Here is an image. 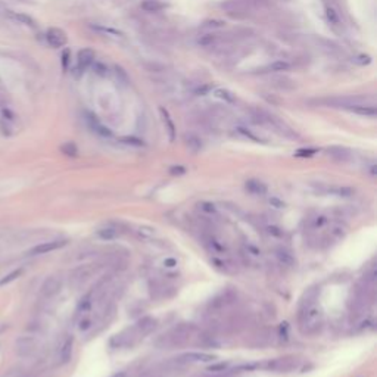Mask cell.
Returning a JSON list of instances; mask_svg holds the SVG:
<instances>
[{
  "mask_svg": "<svg viewBox=\"0 0 377 377\" xmlns=\"http://www.w3.org/2000/svg\"><path fill=\"white\" fill-rule=\"evenodd\" d=\"M245 188L252 194H258V196L267 194V186L262 182H259V180H248Z\"/></svg>",
  "mask_w": 377,
  "mask_h": 377,
  "instance_id": "cell-14",
  "label": "cell"
},
{
  "mask_svg": "<svg viewBox=\"0 0 377 377\" xmlns=\"http://www.w3.org/2000/svg\"><path fill=\"white\" fill-rule=\"evenodd\" d=\"M185 140H186V144H188V149L193 150V152H197L200 149V146H202L200 139L197 136H194V134H186Z\"/></svg>",
  "mask_w": 377,
  "mask_h": 377,
  "instance_id": "cell-22",
  "label": "cell"
},
{
  "mask_svg": "<svg viewBox=\"0 0 377 377\" xmlns=\"http://www.w3.org/2000/svg\"><path fill=\"white\" fill-rule=\"evenodd\" d=\"M66 243H68V240H65V239H55V240L43 242V243L34 246L33 249H30L28 253H30V255H43V253H49V252L61 249Z\"/></svg>",
  "mask_w": 377,
  "mask_h": 377,
  "instance_id": "cell-6",
  "label": "cell"
},
{
  "mask_svg": "<svg viewBox=\"0 0 377 377\" xmlns=\"http://www.w3.org/2000/svg\"><path fill=\"white\" fill-rule=\"evenodd\" d=\"M9 16L15 21H18L19 24H24L27 27H31V28H36L37 24L36 21L30 16V15H25V13H18V12H9Z\"/></svg>",
  "mask_w": 377,
  "mask_h": 377,
  "instance_id": "cell-18",
  "label": "cell"
},
{
  "mask_svg": "<svg viewBox=\"0 0 377 377\" xmlns=\"http://www.w3.org/2000/svg\"><path fill=\"white\" fill-rule=\"evenodd\" d=\"M97 236H99L100 239H103V240H112V239H115V237L118 236V233H117V230H115V229L108 227V229H102V230H99V232H97Z\"/></svg>",
  "mask_w": 377,
  "mask_h": 377,
  "instance_id": "cell-23",
  "label": "cell"
},
{
  "mask_svg": "<svg viewBox=\"0 0 377 377\" xmlns=\"http://www.w3.org/2000/svg\"><path fill=\"white\" fill-rule=\"evenodd\" d=\"M237 131H239L240 134H243L245 137H248V139H251V140H253V141H256V143H264V140H262L261 137L255 136L251 130H248V128H245V127H239V128H237Z\"/></svg>",
  "mask_w": 377,
  "mask_h": 377,
  "instance_id": "cell-26",
  "label": "cell"
},
{
  "mask_svg": "<svg viewBox=\"0 0 377 377\" xmlns=\"http://www.w3.org/2000/svg\"><path fill=\"white\" fill-rule=\"evenodd\" d=\"M69 55H71V52L66 49L65 52L62 53V66H63V69H66L68 68V63H69Z\"/></svg>",
  "mask_w": 377,
  "mask_h": 377,
  "instance_id": "cell-33",
  "label": "cell"
},
{
  "mask_svg": "<svg viewBox=\"0 0 377 377\" xmlns=\"http://www.w3.org/2000/svg\"><path fill=\"white\" fill-rule=\"evenodd\" d=\"M90 28L99 34H106L108 37H114V39H120V37H124V34L118 30H114V28H109V27H105L102 24H90Z\"/></svg>",
  "mask_w": 377,
  "mask_h": 377,
  "instance_id": "cell-11",
  "label": "cell"
},
{
  "mask_svg": "<svg viewBox=\"0 0 377 377\" xmlns=\"http://www.w3.org/2000/svg\"><path fill=\"white\" fill-rule=\"evenodd\" d=\"M159 112H161V117H162L164 124H165L167 130H168L170 140L173 141L174 137H176V126H174V123H173V120H171V117H170V114H168V111H167L165 108H159Z\"/></svg>",
  "mask_w": 377,
  "mask_h": 377,
  "instance_id": "cell-15",
  "label": "cell"
},
{
  "mask_svg": "<svg viewBox=\"0 0 377 377\" xmlns=\"http://www.w3.org/2000/svg\"><path fill=\"white\" fill-rule=\"evenodd\" d=\"M140 7L144 12L155 13V12H161L162 9H165V3L162 0H143L140 3Z\"/></svg>",
  "mask_w": 377,
  "mask_h": 377,
  "instance_id": "cell-12",
  "label": "cell"
},
{
  "mask_svg": "<svg viewBox=\"0 0 377 377\" xmlns=\"http://www.w3.org/2000/svg\"><path fill=\"white\" fill-rule=\"evenodd\" d=\"M94 71H96V74H99V75H108V68H105L102 63H96Z\"/></svg>",
  "mask_w": 377,
  "mask_h": 377,
  "instance_id": "cell-32",
  "label": "cell"
},
{
  "mask_svg": "<svg viewBox=\"0 0 377 377\" xmlns=\"http://www.w3.org/2000/svg\"><path fill=\"white\" fill-rule=\"evenodd\" d=\"M21 274H22V270H21V268H19V270H15V271H12L10 274H7L4 279H1V280H0V286H4V284H7V283L13 282V280H15V279H18Z\"/></svg>",
  "mask_w": 377,
  "mask_h": 377,
  "instance_id": "cell-27",
  "label": "cell"
},
{
  "mask_svg": "<svg viewBox=\"0 0 377 377\" xmlns=\"http://www.w3.org/2000/svg\"><path fill=\"white\" fill-rule=\"evenodd\" d=\"M217 36L215 34H205L202 39H199V45H202V46H211V45H214L215 42H217Z\"/></svg>",
  "mask_w": 377,
  "mask_h": 377,
  "instance_id": "cell-29",
  "label": "cell"
},
{
  "mask_svg": "<svg viewBox=\"0 0 377 377\" xmlns=\"http://www.w3.org/2000/svg\"><path fill=\"white\" fill-rule=\"evenodd\" d=\"M126 143H128V144H136V146H140V144H143L140 140H136V139H133V137H127V139H123Z\"/></svg>",
  "mask_w": 377,
  "mask_h": 377,
  "instance_id": "cell-34",
  "label": "cell"
},
{
  "mask_svg": "<svg viewBox=\"0 0 377 377\" xmlns=\"http://www.w3.org/2000/svg\"><path fill=\"white\" fill-rule=\"evenodd\" d=\"M170 171H171V174H185L186 173V170L183 167H173Z\"/></svg>",
  "mask_w": 377,
  "mask_h": 377,
  "instance_id": "cell-35",
  "label": "cell"
},
{
  "mask_svg": "<svg viewBox=\"0 0 377 377\" xmlns=\"http://www.w3.org/2000/svg\"><path fill=\"white\" fill-rule=\"evenodd\" d=\"M299 321H301V327L304 333L308 334H314L320 330V327L323 326V314L321 310L317 308L314 304L302 307L301 308V315H299Z\"/></svg>",
  "mask_w": 377,
  "mask_h": 377,
  "instance_id": "cell-1",
  "label": "cell"
},
{
  "mask_svg": "<svg viewBox=\"0 0 377 377\" xmlns=\"http://www.w3.org/2000/svg\"><path fill=\"white\" fill-rule=\"evenodd\" d=\"M61 289H62V279L58 276H50L45 280L40 293L43 299H52L61 292Z\"/></svg>",
  "mask_w": 377,
  "mask_h": 377,
  "instance_id": "cell-4",
  "label": "cell"
},
{
  "mask_svg": "<svg viewBox=\"0 0 377 377\" xmlns=\"http://www.w3.org/2000/svg\"><path fill=\"white\" fill-rule=\"evenodd\" d=\"M46 42L49 43V46H52L55 49H59V47H63L66 45L68 37H66L63 30L52 27L46 31Z\"/></svg>",
  "mask_w": 377,
  "mask_h": 377,
  "instance_id": "cell-5",
  "label": "cell"
},
{
  "mask_svg": "<svg viewBox=\"0 0 377 377\" xmlns=\"http://www.w3.org/2000/svg\"><path fill=\"white\" fill-rule=\"evenodd\" d=\"M317 152H318V150H317V149H313V147L299 149V150L295 152V156H298V158H311V156H314Z\"/></svg>",
  "mask_w": 377,
  "mask_h": 377,
  "instance_id": "cell-28",
  "label": "cell"
},
{
  "mask_svg": "<svg viewBox=\"0 0 377 377\" xmlns=\"http://www.w3.org/2000/svg\"><path fill=\"white\" fill-rule=\"evenodd\" d=\"M276 256H277V259H279L283 265H293V262H295L293 255H292L290 252L284 251V249H277V251H276Z\"/></svg>",
  "mask_w": 377,
  "mask_h": 377,
  "instance_id": "cell-21",
  "label": "cell"
},
{
  "mask_svg": "<svg viewBox=\"0 0 377 377\" xmlns=\"http://www.w3.org/2000/svg\"><path fill=\"white\" fill-rule=\"evenodd\" d=\"M86 121H87L89 127H90L94 133H97L99 136H102V137H112L111 130H109L108 127L103 126V124L97 120V117H96V115H93V114L87 112V114H86Z\"/></svg>",
  "mask_w": 377,
  "mask_h": 377,
  "instance_id": "cell-8",
  "label": "cell"
},
{
  "mask_svg": "<svg viewBox=\"0 0 377 377\" xmlns=\"http://www.w3.org/2000/svg\"><path fill=\"white\" fill-rule=\"evenodd\" d=\"M94 59H96V55H94V50L86 47V49H81L77 55V68L80 72H84L89 66H92L94 63Z\"/></svg>",
  "mask_w": 377,
  "mask_h": 377,
  "instance_id": "cell-7",
  "label": "cell"
},
{
  "mask_svg": "<svg viewBox=\"0 0 377 377\" xmlns=\"http://www.w3.org/2000/svg\"><path fill=\"white\" fill-rule=\"evenodd\" d=\"M351 112L357 114V115H363V117H376L377 114V108L373 105V103H357V105H352L348 108Z\"/></svg>",
  "mask_w": 377,
  "mask_h": 377,
  "instance_id": "cell-9",
  "label": "cell"
},
{
  "mask_svg": "<svg viewBox=\"0 0 377 377\" xmlns=\"http://www.w3.org/2000/svg\"><path fill=\"white\" fill-rule=\"evenodd\" d=\"M214 94H215L218 99H221V100H224V102H227V103L236 102L235 93L230 92V90H227V89H215V90H214Z\"/></svg>",
  "mask_w": 377,
  "mask_h": 377,
  "instance_id": "cell-19",
  "label": "cell"
},
{
  "mask_svg": "<svg viewBox=\"0 0 377 377\" xmlns=\"http://www.w3.org/2000/svg\"><path fill=\"white\" fill-rule=\"evenodd\" d=\"M326 16H327V21L331 24V25H339L340 24V19H339V15L337 12L333 9V7H326Z\"/></svg>",
  "mask_w": 377,
  "mask_h": 377,
  "instance_id": "cell-25",
  "label": "cell"
},
{
  "mask_svg": "<svg viewBox=\"0 0 377 377\" xmlns=\"http://www.w3.org/2000/svg\"><path fill=\"white\" fill-rule=\"evenodd\" d=\"M167 267H174V265H177V261L176 259H173V258H170V259H165V262H164Z\"/></svg>",
  "mask_w": 377,
  "mask_h": 377,
  "instance_id": "cell-37",
  "label": "cell"
},
{
  "mask_svg": "<svg viewBox=\"0 0 377 377\" xmlns=\"http://www.w3.org/2000/svg\"><path fill=\"white\" fill-rule=\"evenodd\" d=\"M114 377H126V375L124 373H118V375H115Z\"/></svg>",
  "mask_w": 377,
  "mask_h": 377,
  "instance_id": "cell-39",
  "label": "cell"
},
{
  "mask_svg": "<svg viewBox=\"0 0 377 377\" xmlns=\"http://www.w3.org/2000/svg\"><path fill=\"white\" fill-rule=\"evenodd\" d=\"M209 206H211L209 203H202V209H203V211H208V212H215L214 205H212V208H209Z\"/></svg>",
  "mask_w": 377,
  "mask_h": 377,
  "instance_id": "cell-36",
  "label": "cell"
},
{
  "mask_svg": "<svg viewBox=\"0 0 377 377\" xmlns=\"http://www.w3.org/2000/svg\"><path fill=\"white\" fill-rule=\"evenodd\" d=\"M354 63H358V65H369V63H372V56H369V55H357L354 59Z\"/></svg>",
  "mask_w": 377,
  "mask_h": 377,
  "instance_id": "cell-30",
  "label": "cell"
},
{
  "mask_svg": "<svg viewBox=\"0 0 377 377\" xmlns=\"http://www.w3.org/2000/svg\"><path fill=\"white\" fill-rule=\"evenodd\" d=\"M186 361H212L215 360L214 355L211 354H200V352H190L188 355L183 357Z\"/></svg>",
  "mask_w": 377,
  "mask_h": 377,
  "instance_id": "cell-20",
  "label": "cell"
},
{
  "mask_svg": "<svg viewBox=\"0 0 377 377\" xmlns=\"http://www.w3.org/2000/svg\"><path fill=\"white\" fill-rule=\"evenodd\" d=\"M61 152H62L63 155L69 156V158H75L77 153H78V149H77V146L72 141H68V143H65V144L61 146Z\"/></svg>",
  "mask_w": 377,
  "mask_h": 377,
  "instance_id": "cell-24",
  "label": "cell"
},
{
  "mask_svg": "<svg viewBox=\"0 0 377 377\" xmlns=\"http://www.w3.org/2000/svg\"><path fill=\"white\" fill-rule=\"evenodd\" d=\"M220 7L232 16H248L252 9L251 0H223Z\"/></svg>",
  "mask_w": 377,
  "mask_h": 377,
  "instance_id": "cell-2",
  "label": "cell"
},
{
  "mask_svg": "<svg viewBox=\"0 0 377 377\" xmlns=\"http://www.w3.org/2000/svg\"><path fill=\"white\" fill-rule=\"evenodd\" d=\"M273 86H274V87H277L279 90H284V92H287V90H293V89L296 87L295 81H293V80H290V78H287V77H277V78H274Z\"/></svg>",
  "mask_w": 377,
  "mask_h": 377,
  "instance_id": "cell-16",
  "label": "cell"
},
{
  "mask_svg": "<svg viewBox=\"0 0 377 377\" xmlns=\"http://www.w3.org/2000/svg\"><path fill=\"white\" fill-rule=\"evenodd\" d=\"M287 69H290V63L287 61H274V62L268 63L267 66H264L261 69V72L271 74V72H283V71H287Z\"/></svg>",
  "mask_w": 377,
  "mask_h": 377,
  "instance_id": "cell-13",
  "label": "cell"
},
{
  "mask_svg": "<svg viewBox=\"0 0 377 377\" xmlns=\"http://www.w3.org/2000/svg\"><path fill=\"white\" fill-rule=\"evenodd\" d=\"M203 27H206V28H220V27H224V22L220 21V19H212V21H206Z\"/></svg>",
  "mask_w": 377,
  "mask_h": 377,
  "instance_id": "cell-31",
  "label": "cell"
},
{
  "mask_svg": "<svg viewBox=\"0 0 377 377\" xmlns=\"http://www.w3.org/2000/svg\"><path fill=\"white\" fill-rule=\"evenodd\" d=\"M326 152L329 156H331L333 159H337V161H346L351 156V150L346 147H342V146H331Z\"/></svg>",
  "mask_w": 377,
  "mask_h": 377,
  "instance_id": "cell-10",
  "label": "cell"
},
{
  "mask_svg": "<svg viewBox=\"0 0 377 377\" xmlns=\"http://www.w3.org/2000/svg\"><path fill=\"white\" fill-rule=\"evenodd\" d=\"M72 346H74V339L69 336V337H66V339H65L62 348H61V352H59V355H61V361H62L63 364H65V363H68V361L71 360V355H72Z\"/></svg>",
  "mask_w": 377,
  "mask_h": 377,
  "instance_id": "cell-17",
  "label": "cell"
},
{
  "mask_svg": "<svg viewBox=\"0 0 377 377\" xmlns=\"http://www.w3.org/2000/svg\"><path fill=\"white\" fill-rule=\"evenodd\" d=\"M268 230H270V233H273V235H276V236H282V232H279L277 227H270Z\"/></svg>",
  "mask_w": 377,
  "mask_h": 377,
  "instance_id": "cell-38",
  "label": "cell"
},
{
  "mask_svg": "<svg viewBox=\"0 0 377 377\" xmlns=\"http://www.w3.org/2000/svg\"><path fill=\"white\" fill-rule=\"evenodd\" d=\"M37 351V340L33 336H21L15 342V352L21 358H28Z\"/></svg>",
  "mask_w": 377,
  "mask_h": 377,
  "instance_id": "cell-3",
  "label": "cell"
}]
</instances>
